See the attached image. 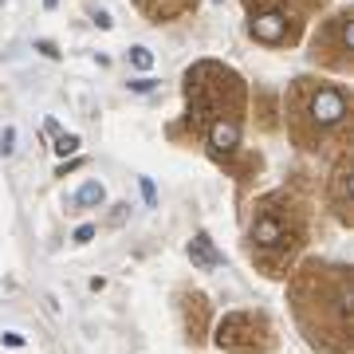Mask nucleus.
<instances>
[{
	"label": "nucleus",
	"instance_id": "6e6552de",
	"mask_svg": "<svg viewBox=\"0 0 354 354\" xmlns=\"http://www.w3.org/2000/svg\"><path fill=\"white\" fill-rule=\"evenodd\" d=\"M189 260L197 268H205V272H213V268H221V260H225V256L216 252V244L209 241V232H197V236L189 241Z\"/></svg>",
	"mask_w": 354,
	"mask_h": 354
},
{
	"label": "nucleus",
	"instance_id": "ddd939ff",
	"mask_svg": "<svg viewBox=\"0 0 354 354\" xmlns=\"http://www.w3.org/2000/svg\"><path fill=\"white\" fill-rule=\"evenodd\" d=\"M12 146H16V130H4V142H0V150L12 153Z\"/></svg>",
	"mask_w": 354,
	"mask_h": 354
},
{
	"label": "nucleus",
	"instance_id": "f257e3e1",
	"mask_svg": "<svg viewBox=\"0 0 354 354\" xmlns=\"http://www.w3.org/2000/svg\"><path fill=\"white\" fill-rule=\"evenodd\" d=\"M288 304L295 311V323L315 351L346 354L351 351V268L311 260L291 279Z\"/></svg>",
	"mask_w": 354,
	"mask_h": 354
},
{
	"label": "nucleus",
	"instance_id": "9b49d317",
	"mask_svg": "<svg viewBox=\"0 0 354 354\" xmlns=\"http://www.w3.org/2000/svg\"><path fill=\"white\" fill-rule=\"evenodd\" d=\"M130 64L138 67V71H150V67H153V55H150L146 48H134V51H130Z\"/></svg>",
	"mask_w": 354,
	"mask_h": 354
},
{
	"label": "nucleus",
	"instance_id": "0eeeda50",
	"mask_svg": "<svg viewBox=\"0 0 354 354\" xmlns=\"http://www.w3.org/2000/svg\"><path fill=\"white\" fill-rule=\"evenodd\" d=\"M330 201H335V213H339L342 225H351V165L346 158L335 169V181H330Z\"/></svg>",
	"mask_w": 354,
	"mask_h": 354
},
{
	"label": "nucleus",
	"instance_id": "4468645a",
	"mask_svg": "<svg viewBox=\"0 0 354 354\" xmlns=\"http://www.w3.org/2000/svg\"><path fill=\"white\" fill-rule=\"evenodd\" d=\"M91 236H95V228H91V225H83V228H79V232H75V241H79V244H87Z\"/></svg>",
	"mask_w": 354,
	"mask_h": 354
},
{
	"label": "nucleus",
	"instance_id": "39448f33",
	"mask_svg": "<svg viewBox=\"0 0 354 354\" xmlns=\"http://www.w3.org/2000/svg\"><path fill=\"white\" fill-rule=\"evenodd\" d=\"M351 39H354L351 36V12H339L315 36L311 55H315V59H323V64H330V67H351Z\"/></svg>",
	"mask_w": 354,
	"mask_h": 354
},
{
	"label": "nucleus",
	"instance_id": "f03ea898",
	"mask_svg": "<svg viewBox=\"0 0 354 354\" xmlns=\"http://www.w3.org/2000/svg\"><path fill=\"white\" fill-rule=\"evenodd\" d=\"M304 209L291 201L288 193L264 197L256 205L252 228H248V248H252V264L268 276H283L295 252L304 248Z\"/></svg>",
	"mask_w": 354,
	"mask_h": 354
},
{
	"label": "nucleus",
	"instance_id": "f8f14e48",
	"mask_svg": "<svg viewBox=\"0 0 354 354\" xmlns=\"http://www.w3.org/2000/svg\"><path fill=\"white\" fill-rule=\"evenodd\" d=\"M138 185H142V197H146V205H153V201H158V193H153V181H150V177H142Z\"/></svg>",
	"mask_w": 354,
	"mask_h": 354
},
{
	"label": "nucleus",
	"instance_id": "423d86ee",
	"mask_svg": "<svg viewBox=\"0 0 354 354\" xmlns=\"http://www.w3.org/2000/svg\"><path fill=\"white\" fill-rule=\"evenodd\" d=\"M236 146H241V122L236 118H216L213 127H209V153L225 162Z\"/></svg>",
	"mask_w": 354,
	"mask_h": 354
},
{
	"label": "nucleus",
	"instance_id": "20e7f679",
	"mask_svg": "<svg viewBox=\"0 0 354 354\" xmlns=\"http://www.w3.org/2000/svg\"><path fill=\"white\" fill-rule=\"evenodd\" d=\"M216 346L228 354H268L276 346V330L264 311H228L216 323Z\"/></svg>",
	"mask_w": 354,
	"mask_h": 354
},
{
	"label": "nucleus",
	"instance_id": "9d476101",
	"mask_svg": "<svg viewBox=\"0 0 354 354\" xmlns=\"http://www.w3.org/2000/svg\"><path fill=\"white\" fill-rule=\"evenodd\" d=\"M71 150H79V138H75V134H59V130H55V153L67 158Z\"/></svg>",
	"mask_w": 354,
	"mask_h": 354
},
{
	"label": "nucleus",
	"instance_id": "1a4fd4ad",
	"mask_svg": "<svg viewBox=\"0 0 354 354\" xmlns=\"http://www.w3.org/2000/svg\"><path fill=\"white\" fill-rule=\"evenodd\" d=\"M106 201V185L102 181H87V185H79V193L71 197V205L75 209H95V205Z\"/></svg>",
	"mask_w": 354,
	"mask_h": 354
},
{
	"label": "nucleus",
	"instance_id": "7ed1b4c3",
	"mask_svg": "<svg viewBox=\"0 0 354 354\" xmlns=\"http://www.w3.org/2000/svg\"><path fill=\"white\" fill-rule=\"evenodd\" d=\"M291 111H295V138L304 130H315V134H335V130L346 122V91L330 87V83H315V79H299L291 87Z\"/></svg>",
	"mask_w": 354,
	"mask_h": 354
}]
</instances>
